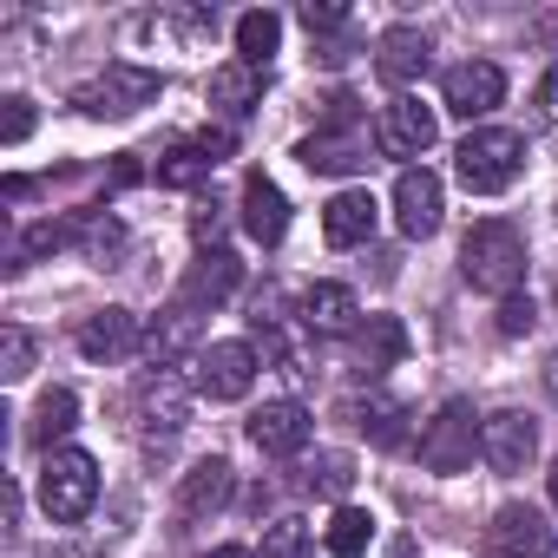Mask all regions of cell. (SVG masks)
Wrapping results in <instances>:
<instances>
[{"label":"cell","instance_id":"cell-24","mask_svg":"<svg viewBox=\"0 0 558 558\" xmlns=\"http://www.w3.org/2000/svg\"><path fill=\"white\" fill-rule=\"evenodd\" d=\"M296 158H303L310 171H323V178H349V171H362V165H368V151H362V138H355V132H316V138H303V145H296Z\"/></svg>","mask_w":558,"mask_h":558},{"label":"cell","instance_id":"cell-32","mask_svg":"<svg viewBox=\"0 0 558 558\" xmlns=\"http://www.w3.org/2000/svg\"><path fill=\"white\" fill-rule=\"evenodd\" d=\"M210 171H217V165H210V158H204L197 145H178V151H171V158L158 165V184H178V191H184V184H204Z\"/></svg>","mask_w":558,"mask_h":558},{"label":"cell","instance_id":"cell-1","mask_svg":"<svg viewBox=\"0 0 558 558\" xmlns=\"http://www.w3.org/2000/svg\"><path fill=\"white\" fill-rule=\"evenodd\" d=\"M460 276H466L473 290H486V296L506 303L525 283V236L506 217H480L466 230V243H460Z\"/></svg>","mask_w":558,"mask_h":558},{"label":"cell","instance_id":"cell-40","mask_svg":"<svg viewBox=\"0 0 558 558\" xmlns=\"http://www.w3.org/2000/svg\"><path fill=\"white\" fill-rule=\"evenodd\" d=\"M204 558H256L250 545H217V551H204Z\"/></svg>","mask_w":558,"mask_h":558},{"label":"cell","instance_id":"cell-2","mask_svg":"<svg viewBox=\"0 0 558 558\" xmlns=\"http://www.w3.org/2000/svg\"><path fill=\"white\" fill-rule=\"evenodd\" d=\"M519 165H525V138L506 132V125H480V132H466L460 151H453V171H460V184H466L473 197L506 191V184L519 178Z\"/></svg>","mask_w":558,"mask_h":558},{"label":"cell","instance_id":"cell-25","mask_svg":"<svg viewBox=\"0 0 558 558\" xmlns=\"http://www.w3.org/2000/svg\"><path fill=\"white\" fill-rule=\"evenodd\" d=\"M408 355V329L395 323V316H368L362 329H355V368L362 375H381V368H395Z\"/></svg>","mask_w":558,"mask_h":558},{"label":"cell","instance_id":"cell-30","mask_svg":"<svg viewBox=\"0 0 558 558\" xmlns=\"http://www.w3.org/2000/svg\"><path fill=\"white\" fill-rule=\"evenodd\" d=\"M303 486L323 493V499H342V493L355 486V460H349V453H316L310 473H303Z\"/></svg>","mask_w":558,"mask_h":558},{"label":"cell","instance_id":"cell-34","mask_svg":"<svg viewBox=\"0 0 558 558\" xmlns=\"http://www.w3.org/2000/svg\"><path fill=\"white\" fill-rule=\"evenodd\" d=\"M66 243H73L66 223H34V230L21 236V256H53V250H66Z\"/></svg>","mask_w":558,"mask_h":558},{"label":"cell","instance_id":"cell-12","mask_svg":"<svg viewBox=\"0 0 558 558\" xmlns=\"http://www.w3.org/2000/svg\"><path fill=\"white\" fill-rule=\"evenodd\" d=\"M395 223H401V236H434L440 230V178L427 171V165H408L401 178H395Z\"/></svg>","mask_w":558,"mask_h":558},{"label":"cell","instance_id":"cell-35","mask_svg":"<svg viewBox=\"0 0 558 558\" xmlns=\"http://www.w3.org/2000/svg\"><path fill=\"white\" fill-rule=\"evenodd\" d=\"M303 27H310V34H336V27H349V8H336V0H310V8H303Z\"/></svg>","mask_w":558,"mask_h":558},{"label":"cell","instance_id":"cell-20","mask_svg":"<svg viewBox=\"0 0 558 558\" xmlns=\"http://www.w3.org/2000/svg\"><path fill=\"white\" fill-rule=\"evenodd\" d=\"M230 486H236V473H230V460H197L191 473H184V486H178V519H210V512H223L230 506Z\"/></svg>","mask_w":558,"mask_h":558},{"label":"cell","instance_id":"cell-22","mask_svg":"<svg viewBox=\"0 0 558 558\" xmlns=\"http://www.w3.org/2000/svg\"><path fill=\"white\" fill-rule=\"evenodd\" d=\"M362 310H355V290H342V283H310L303 290V329L310 336H355L362 323H355Z\"/></svg>","mask_w":558,"mask_h":558},{"label":"cell","instance_id":"cell-17","mask_svg":"<svg viewBox=\"0 0 558 558\" xmlns=\"http://www.w3.org/2000/svg\"><path fill=\"white\" fill-rule=\"evenodd\" d=\"M243 230H250L263 250H276V243H283V230H290V197L276 191L263 171L243 178Z\"/></svg>","mask_w":558,"mask_h":558},{"label":"cell","instance_id":"cell-37","mask_svg":"<svg viewBox=\"0 0 558 558\" xmlns=\"http://www.w3.org/2000/svg\"><path fill=\"white\" fill-rule=\"evenodd\" d=\"M532 329V303L525 296H506L499 303V336H525Z\"/></svg>","mask_w":558,"mask_h":558},{"label":"cell","instance_id":"cell-26","mask_svg":"<svg viewBox=\"0 0 558 558\" xmlns=\"http://www.w3.org/2000/svg\"><path fill=\"white\" fill-rule=\"evenodd\" d=\"M73 427H80V401H73V388H47V395H40V408H34V427H27V434H34V447H47V453H53V440H66Z\"/></svg>","mask_w":558,"mask_h":558},{"label":"cell","instance_id":"cell-11","mask_svg":"<svg viewBox=\"0 0 558 558\" xmlns=\"http://www.w3.org/2000/svg\"><path fill=\"white\" fill-rule=\"evenodd\" d=\"M486 551L493 558H551V525L532 506H499L486 525Z\"/></svg>","mask_w":558,"mask_h":558},{"label":"cell","instance_id":"cell-41","mask_svg":"<svg viewBox=\"0 0 558 558\" xmlns=\"http://www.w3.org/2000/svg\"><path fill=\"white\" fill-rule=\"evenodd\" d=\"M545 395H551V401H558V355H551V362H545Z\"/></svg>","mask_w":558,"mask_h":558},{"label":"cell","instance_id":"cell-6","mask_svg":"<svg viewBox=\"0 0 558 558\" xmlns=\"http://www.w3.org/2000/svg\"><path fill=\"white\" fill-rule=\"evenodd\" d=\"M250 381H256V349H250V342H210V349H197L191 388H197L204 401H243Z\"/></svg>","mask_w":558,"mask_h":558},{"label":"cell","instance_id":"cell-27","mask_svg":"<svg viewBox=\"0 0 558 558\" xmlns=\"http://www.w3.org/2000/svg\"><path fill=\"white\" fill-rule=\"evenodd\" d=\"M283 47V21H276L269 8H256V14H243L236 21V60H250V66H269V53Z\"/></svg>","mask_w":558,"mask_h":558},{"label":"cell","instance_id":"cell-18","mask_svg":"<svg viewBox=\"0 0 558 558\" xmlns=\"http://www.w3.org/2000/svg\"><path fill=\"white\" fill-rule=\"evenodd\" d=\"M427 60H434V47H427L421 27H388V34L375 40V73H381L388 86H414V80L427 73Z\"/></svg>","mask_w":558,"mask_h":558},{"label":"cell","instance_id":"cell-4","mask_svg":"<svg viewBox=\"0 0 558 558\" xmlns=\"http://www.w3.org/2000/svg\"><path fill=\"white\" fill-rule=\"evenodd\" d=\"M480 414H473V401H440V414L421 427V466L427 473H466L473 466V453H480V427H473Z\"/></svg>","mask_w":558,"mask_h":558},{"label":"cell","instance_id":"cell-36","mask_svg":"<svg viewBox=\"0 0 558 558\" xmlns=\"http://www.w3.org/2000/svg\"><path fill=\"white\" fill-rule=\"evenodd\" d=\"M34 132V99H8V119H0V145H21Z\"/></svg>","mask_w":558,"mask_h":558},{"label":"cell","instance_id":"cell-33","mask_svg":"<svg viewBox=\"0 0 558 558\" xmlns=\"http://www.w3.org/2000/svg\"><path fill=\"white\" fill-rule=\"evenodd\" d=\"M0 375H8V381L34 375V336L27 329H0Z\"/></svg>","mask_w":558,"mask_h":558},{"label":"cell","instance_id":"cell-14","mask_svg":"<svg viewBox=\"0 0 558 558\" xmlns=\"http://www.w3.org/2000/svg\"><path fill=\"white\" fill-rule=\"evenodd\" d=\"M80 355L86 362H125L132 349H145V336H138V316L132 310H93L86 323H80Z\"/></svg>","mask_w":558,"mask_h":558},{"label":"cell","instance_id":"cell-39","mask_svg":"<svg viewBox=\"0 0 558 558\" xmlns=\"http://www.w3.org/2000/svg\"><path fill=\"white\" fill-rule=\"evenodd\" d=\"M538 119H545V125H558V66L538 80Z\"/></svg>","mask_w":558,"mask_h":558},{"label":"cell","instance_id":"cell-16","mask_svg":"<svg viewBox=\"0 0 558 558\" xmlns=\"http://www.w3.org/2000/svg\"><path fill=\"white\" fill-rule=\"evenodd\" d=\"M138 421H145V440H151V447L184 427V388H178L171 368H151V375L138 381Z\"/></svg>","mask_w":558,"mask_h":558},{"label":"cell","instance_id":"cell-13","mask_svg":"<svg viewBox=\"0 0 558 558\" xmlns=\"http://www.w3.org/2000/svg\"><path fill=\"white\" fill-rule=\"evenodd\" d=\"M197 342H204V310H191L184 296H178L171 310H158V316H151V329H145V355H151V368L184 362Z\"/></svg>","mask_w":558,"mask_h":558},{"label":"cell","instance_id":"cell-5","mask_svg":"<svg viewBox=\"0 0 558 558\" xmlns=\"http://www.w3.org/2000/svg\"><path fill=\"white\" fill-rule=\"evenodd\" d=\"M158 86H165V80H158L151 66H125V60H119V66H106L93 86H80V93H73V106H80V112H93V119H132L138 106H151V99H158Z\"/></svg>","mask_w":558,"mask_h":558},{"label":"cell","instance_id":"cell-15","mask_svg":"<svg viewBox=\"0 0 558 558\" xmlns=\"http://www.w3.org/2000/svg\"><path fill=\"white\" fill-rule=\"evenodd\" d=\"M236 283H243V263L230 250H197V263L184 269V303L191 310H217V303L236 296Z\"/></svg>","mask_w":558,"mask_h":558},{"label":"cell","instance_id":"cell-31","mask_svg":"<svg viewBox=\"0 0 558 558\" xmlns=\"http://www.w3.org/2000/svg\"><path fill=\"white\" fill-rule=\"evenodd\" d=\"M263 558H316L310 525H303V519H276V525L263 532Z\"/></svg>","mask_w":558,"mask_h":558},{"label":"cell","instance_id":"cell-3","mask_svg":"<svg viewBox=\"0 0 558 558\" xmlns=\"http://www.w3.org/2000/svg\"><path fill=\"white\" fill-rule=\"evenodd\" d=\"M93 499H99V460L80 453V447H53L40 460V506H47V519L73 525V519L93 512Z\"/></svg>","mask_w":558,"mask_h":558},{"label":"cell","instance_id":"cell-21","mask_svg":"<svg viewBox=\"0 0 558 558\" xmlns=\"http://www.w3.org/2000/svg\"><path fill=\"white\" fill-rule=\"evenodd\" d=\"M375 223H381V210H375V197H368V191H336V197L323 204V236H329L336 250L368 243V236H375Z\"/></svg>","mask_w":558,"mask_h":558},{"label":"cell","instance_id":"cell-42","mask_svg":"<svg viewBox=\"0 0 558 558\" xmlns=\"http://www.w3.org/2000/svg\"><path fill=\"white\" fill-rule=\"evenodd\" d=\"M545 480H551V506H558V460H551V473H545Z\"/></svg>","mask_w":558,"mask_h":558},{"label":"cell","instance_id":"cell-10","mask_svg":"<svg viewBox=\"0 0 558 558\" xmlns=\"http://www.w3.org/2000/svg\"><path fill=\"white\" fill-rule=\"evenodd\" d=\"M250 447L269 460H296L310 447V408L303 401H269L250 414Z\"/></svg>","mask_w":558,"mask_h":558},{"label":"cell","instance_id":"cell-9","mask_svg":"<svg viewBox=\"0 0 558 558\" xmlns=\"http://www.w3.org/2000/svg\"><path fill=\"white\" fill-rule=\"evenodd\" d=\"M532 453H538V427H532V414H486L480 421V460L493 466V473H525L532 466Z\"/></svg>","mask_w":558,"mask_h":558},{"label":"cell","instance_id":"cell-7","mask_svg":"<svg viewBox=\"0 0 558 558\" xmlns=\"http://www.w3.org/2000/svg\"><path fill=\"white\" fill-rule=\"evenodd\" d=\"M434 132H440V119H434V106H421L414 93H395V99L381 106V119H375V145H381L388 158H421V151L434 145Z\"/></svg>","mask_w":558,"mask_h":558},{"label":"cell","instance_id":"cell-23","mask_svg":"<svg viewBox=\"0 0 558 558\" xmlns=\"http://www.w3.org/2000/svg\"><path fill=\"white\" fill-rule=\"evenodd\" d=\"M256 99H263V66L230 60V66H217V73H210V106H217L223 119H250V112H256Z\"/></svg>","mask_w":558,"mask_h":558},{"label":"cell","instance_id":"cell-29","mask_svg":"<svg viewBox=\"0 0 558 558\" xmlns=\"http://www.w3.org/2000/svg\"><path fill=\"white\" fill-rule=\"evenodd\" d=\"M323 545H329L336 558H362V551L375 545V512H362V506H342V512L329 519Z\"/></svg>","mask_w":558,"mask_h":558},{"label":"cell","instance_id":"cell-28","mask_svg":"<svg viewBox=\"0 0 558 558\" xmlns=\"http://www.w3.org/2000/svg\"><path fill=\"white\" fill-rule=\"evenodd\" d=\"M66 230H73V243H80V250H86L93 263L119 256V243H125L119 217H106V210H80V217H66Z\"/></svg>","mask_w":558,"mask_h":558},{"label":"cell","instance_id":"cell-8","mask_svg":"<svg viewBox=\"0 0 558 558\" xmlns=\"http://www.w3.org/2000/svg\"><path fill=\"white\" fill-rule=\"evenodd\" d=\"M440 99H447V112L453 119H486L499 99H506V73L493 66V60H460V66H447V80H440Z\"/></svg>","mask_w":558,"mask_h":558},{"label":"cell","instance_id":"cell-38","mask_svg":"<svg viewBox=\"0 0 558 558\" xmlns=\"http://www.w3.org/2000/svg\"><path fill=\"white\" fill-rule=\"evenodd\" d=\"M191 145H197V151H204V158H210V165H223V158H230V145H236V138H230V132H223V125H217V132H197V138H191Z\"/></svg>","mask_w":558,"mask_h":558},{"label":"cell","instance_id":"cell-19","mask_svg":"<svg viewBox=\"0 0 558 558\" xmlns=\"http://www.w3.org/2000/svg\"><path fill=\"white\" fill-rule=\"evenodd\" d=\"M342 421L355 434H368L375 447H408V408L395 395H349L342 401Z\"/></svg>","mask_w":558,"mask_h":558}]
</instances>
